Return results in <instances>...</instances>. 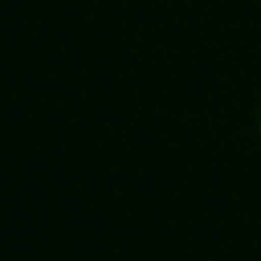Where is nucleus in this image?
<instances>
[{"label":"nucleus","mask_w":261,"mask_h":261,"mask_svg":"<svg viewBox=\"0 0 261 261\" xmlns=\"http://www.w3.org/2000/svg\"><path fill=\"white\" fill-rule=\"evenodd\" d=\"M257 126H261V114H257Z\"/></svg>","instance_id":"1"}]
</instances>
